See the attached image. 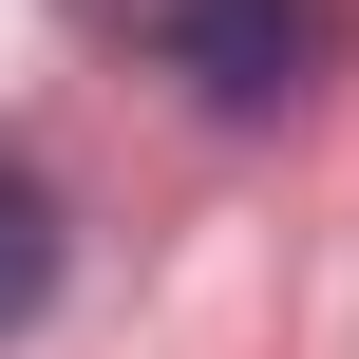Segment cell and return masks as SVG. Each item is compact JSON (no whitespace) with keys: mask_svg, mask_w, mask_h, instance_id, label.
Returning a JSON list of instances; mask_svg holds the SVG:
<instances>
[{"mask_svg":"<svg viewBox=\"0 0 359 359\" xmlns=\"http://www.w3.org/2000/svg\"><path fill=\"white\" fill-rule=\"evenodd\" d=\"M151 57H170L208 114H284V95H322L341 0H151Z\"/></svg>","mask_w":359,"mask_h":359,"instance_id":"cell-1","label":"cell"},{"mask_svg":"<svg viewBox=\"0 0 359 359\" xmlns=\"http://www.w3.org/2000/svg\"><path fill=\"white\" fill-rule=\"evenodd\" d=\"M57 265H76V208H57V189H38L19 151H0V341H19L38 303H57Z\"/></svg>","mask_w":359,"mask_h":359,"instance_id":"cell-2","label":"cell"}]
</instances>
